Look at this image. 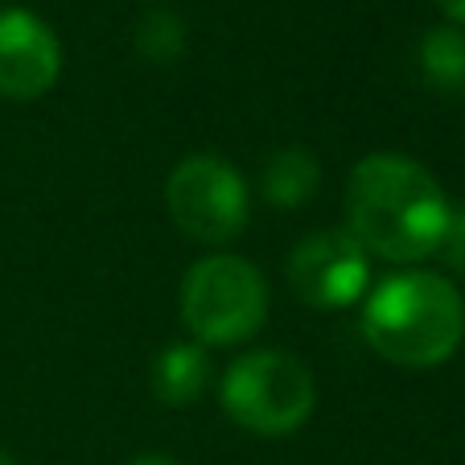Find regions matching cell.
Masks as SVG:
<instances>
[{
  "label": "cell",
  "instance_id": "obj_12",
  "mask_svg": "<svg viewBox=\"0 0 465 465\" xmlns=\"http://www.w3.org/2000/svg\"><path fill=\"white\" fill-rule=\"evenodd\" d=\"M440 252H445V260L453 263V272H465V211H453Z\"/></svg>",
  "mask_w": 465,
  "mask_h": 465
},
{
  "label": "cell",
  "instance_id": "obj_2",
  "mask_svg": "<svg viewBox=\"0 0 465 465\" xmlns=\"http://www.w3.org/2000/svg\"><path fill=\"white\" fill-rule=\"evenodd\" d=\"M362 338L395 367H440L465 342V301L437 272H400L367 297Z\"/></svg>",
  "mask_w": 465,
  "mask_h": 465
},
{
  "label": "cell",
  "instance_id": "obj_4",
  "mask_svg": "<svg viewBox=\"0 0 465 465\" xmlns=\"http://www.w3.org/2000/svg\"><path fill=\"white\" fill-rule=\"evenodd\" d=\"M182 317L206 346H239L260 334L268 317V284L239 255H211L185 272Z\"/></svg>",
  "mask_w": 465,
  "mask_h": 465
},
{
  "label": "cell",
  "instance_id": "obj_6",
  "mask_svg": "<svg viewBox=\"0 0 465 465\" xmlns=\"http://www.w3.org/2000/svg\"><path fill=\"white\" fill-rule=\"evenodd\" d=\"M289 284L313 309H351L371 284L367 247L351 231H313L292 247Z\"/></svg>",
  "mask_w": 465,
  "mask_h": 465
},
{
  "label": "cell",
  "instance_id": "obj_8",
  "mask_svg": "<svg viewBox=\"0 0 465 465\" xmlns=\"http://www.w3.org/2000/svg\"><path fill=\"white\" fill-rule=\"evenodd\" d=\"M206 383H211V359H206L203 346L177 342L169 351H161L157 362H153V391L169 408L193 404L206 391Z\"/></svg>",
  "mask_w": 465,
  "mask_h": 465
},
{
  "label": "cell",
  "instance_id": "obj_13",
  "mask_svg": "<svg viewBox=\"0 0 465 465\" xmlns=\"http://www.w3.org/2000/svg\"><path fill=\"white\" fill-rule=\"evenodd\" d=\"M437 9L449 17V25L465 29V0H437Z\"/></svg>",
  "mask_w": 465,
  "mask_h": 465
},
{
  "label": "cell",
  "instance_id": "obj_15",
  "mask_svg": "<svg viewBox=\"0 0 465 465\" xmlns=\"http://www.w3.org/2000/svg\"><path fill=\"white\" fill-rule=\"evenodd\" d=\"M0 465H17V461H13V457L5 453V449H0Z\"/></svg>",
  "mask_w": 465,
  "mask_h": 465
},
{
  "label": "cell",
  "instance_id": "obj_11",
  "mask_svg": "<svg viewBox=\"0 0 465 465\" xmlns=\"http://www.w3.org/2000/svg\"><path fill=\"white\" fill-rule=\"evenodd\" d=\"M182 45H185V29L173 13H149V17L136 25V50L149 62H157V66L173 62L177 54H182Z\"/></svg>",
  "mask_w": 465,
  "mask_h": 465
},
{
  "label": "cell",
  "instance_id": "obj_10",
  "mask_svg": "<svg viewBox=\"0 0 465 465\" xmlns=\"http://www.w3.org/2000/svg\"><path fill=\"white\" fill-rule=\"evenodd\" d=\"M420 71L437 91L465 87V34L457 25H437L420 37Z\"/></svg>",
  "mask_w": 465,
  "mask_h": 465
},
{
  "label": "cell",
  "instance_id": "obj_7",
  "mask_svg": "<svg viewBox=\"0 0 465 465\" xmlns=\"http://www.w3.org/2000/svg\"><path fill=\"white\" fill-rule=\"evenodd\" d=\"M62 74L58 34L29 9H0V95L42 99Z\"/></svg>",
  "mask_w": 465,
  "mask_h": 465
},
{
  "label": "cell",
  "instance_id": "obj_9",
  "mask_svg": "<svg viewBox=\"0 0 465 465\" xmlns=\"http://www.w3.org/2000/svg\"><path fill=\"white\" fill-rule=\"evenodd\" d=\"M263 198L281 211H297V206L313 203L317 185H322V165L309 149H281L263 161Z\"/></svg>",
  "mask_w": 465,
  "mask_h": 465
},
{
  "label": "cell",
  "instance_id": "obj_3",
  "mask_svg": "<svg viewBox=\"0 0 465 465\" xmlns=\"http://www.w3.org/2000/svg\"><path fill=\"white\" fill-rule=\"evenodd\" d=\"M317 387L297 354L255 351L223 375V408L239 429L255 437H289L313 416Z\"/></svg>",
  "mask_w": 465,
  "mask_h": 465
},
{
  "label": "cell",
  "instance_id": "obj_1",
  "mask_svg": "<svg viewBox=\"0 0 465 465\" xmlns=\"http://www.w3.org/2000/svg\"><path fill=\"white\" fill-rule=\"evenodd\" d=\"M449 206L440 182L404 153H375L354 165L346 182V223L367 255L391 263L429 260L445 243Z\"/></svg>",
  "mask_w": 465,
  "mask_h": 465
},
{
  "label": "cell",
  "instance_id": "obj_14",
  "mask_svg": "<svg viewBox=\"0 0 465 465\" xmlns=\"http://www.w3.org/2000/svg\"><path fill=\"white\" fill-rule=\"evenodd\" d=\"M128 465H182V461H173V457H165V453H144V457H136V461H128Z\"/></svg>",
  "mask_w": 465,
  "mask_h": 465
},
{
  "label": "cell",
  "instance_id": "obj_5",
  "mask_svg": "<svg viewBox=\"0 0 465 465\" xmlns=\"http://www.w3.org/2000/svg\"><path fill=\"white\" fill-rule=\"evenodd\" d=\"M169 219L185 239L198 243H231L247 227V185L223 157L193 153L169 173L165 185Z\"/></svg>",
  "mask_w": 465,
  "mask_h": 465
}]
</instances>
